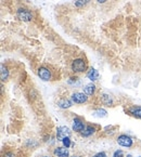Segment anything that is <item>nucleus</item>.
<instances>
[{
  "mask_svg": "<svg viewBox=\"0 0 141 157\" xmlns=\"http://www.w3.org/2000/svg\"><path fill=\"white\" fill-rule=\"evenodd\" d=\"M96 132V129L95 127H92V126H86L85 130H84L83 132H81V136H85V138H88V136H92L93 133Z\"/></svg>",
  "mask_w": 141,
  "mask_h": 157,
  "instance_id": "14",
  "label": "nucleus"
},
{
  "mask_svg": "<svg viewBox=\"0 0 141 157\" xmlns=\"http://www.w3.org/2000/svg\"><path fill=\"white\" fill-rule=\"evenodd\" d=\"M73 157H79V156H73Z\"/></svg>",
  "mask_w": 141,
  "mask_h": 157,
  "instance_id": "25",
  "label": "nucleus"
},
{
  "mask_svg": "<svg viewBox=\"0 0 141 157\" xmlns=\"http://www.w3.org/2000/svg\"><path fill=\"white\" fill-rule=\"evenodd\" d=\"M101 102L103 105L105 106H112L114 103V100L112 98L111 94H108V93H102L101 95Z\"/></svg>",
  "mask_w": 141,
  "mask_h": 157,
  "instance_id": "8",
  "label": "nucleus"
},
{
  "mask_svg": "<svg viewBox=\"0 0 141 157\" xmlns=\"http://www.w3.org/2000/svg\"><path fill=\"white\" fill-rule=\"evenodd\" d=\"M89 1H90V0H77L76 2H75V6H76L77 8H81V7H84V6L87 5Z\"/></svg>",
  "mask_w": 141,
  "mask_h": 157,
  "instance_id": "17",
  "label": "nucleus"
},
{
  "mask_svg": "<svg viewBox=\"0 0 141 157\" xmlns=\"http://www.w3.org/2000/svg\"><path fill=\"white\" fill-rule=\"evenodd\" d=\"M71 130H69V127L66 126H61L57 129V139H58L59 141H62L64 138H67V136H71Z\"/></svg>",
  "mask_w": 141,
  "mask_h": 157,
  "instance_id": "5",
  "label": "nucleus"
},
{
  "mask_svg": "<svg viewBox=\"0 0 141 157\" xmlns=\"http://www.w3.org/2000/svg\"><path fill=\"white\" fill-rule=\"evenodd\" d=\"M62 143H63V146H65V147H67V148H69V146L72 145L69 136H67V138H64V139H63V140H62Z\"/></svg>",
  "mask_w": 141,
  "mask_h": 157,
  "instance_id": "18",
  "label": "nucleus"
},
{
  "mask_svg": "<svg viewBox=\"0 0 141 157\" xmlns=\"http://www.w3.org/2000/svg\"><path fill=\"white\" fill-rule=\"evenodd\" d=\"M97 1H98L99 3H105V2L108 1V0H97Z\"/></svg>",
  "mask_w": 141,
  "mask_h": 157,
  "instance_id": "22",
  "label": "nucleus"
},
{
  "mask_svg": "<svg viewBox=\"0 0 141 157\" xmlns=\"http://www.w3.org/2000/svg\"><path fill=\"white\" fill-rule=\"evenodd\" d=\"M128 112H129V114L131 116L138 118V119H141V106H137V105L131 106V107H129Z\"/></svg>",
  "mask_w": 141,
  "mask_h": 157,
  "instance_id": "11",
  "label": "nucleus"
},
{
  "mask_svg": "<svg viewBox=\"0 0 141 157\" xmlns=\"http://www.w3.org/2000/svg\"><path fill=\"white\" fill-rule=\"evenodd\" d=\"M127 157H132V156H131L130 154H128V155H127Z\"/></svg>",
  "mask_w": 141,
  "mask_h": 157,
  "instance_id": "23",
  "label": "nucleus"
},
{
  "mask_svg": "<svg viewBox=\"0 0 141 157\" xmlns=\"http://www.w3.org/2000/svg\"><path fill=\"white\" fill-rule=\"evenodd\" d=\"M93 115H95L96 117L103 118V117H107L108 112L105 111V109H97V111H95V113H93Z\"/></svg>",
  "mask_w": 141,
  "mask_h": 157,
  "instance_id": "16",
  "label": "nucleus"
},
{
  "mask_svg": "<svg viewBox=\"0 0 141 157\" xmlns=\"http://www.w3.org/2000/svg\"><path fill=\"white\" fill-rule=\"evenodd\" d=\"M83 89H84V92H85L87 95H93L96 92V86L93 82L87 83Z\"/></svg>",
  "mask_w": 141,
  "mask_h": 157,
  "instance_id": "12",
  "label": "nucleus"
},
{
  "mask_svg": "<svg viewBox=\"0 0 141 157\" xmlns=\"http://www.w3.org/2000/svg\"><path fill=\"white\" fill-rule=\"evenodd\" d=\"M41 157H50V156H41Z\"/></svg>",
  "mask_w": 141,
  "mask_h": 157,
  "instance_id": "24",
  "label": "nucleus"
},
{
  "mask_svg": "<svg viewBox=\"0 0 141 157\" xmlns=\"http://www.w3.org/2000/svg\"><path fill=\"white\" fill-rule=\"evenodd\" d=\"M73 130H74L75 132H83L84 130H85L86 126H85V123H84L83 120L80 119V118L78 117H75L74 119H73V126H72Z\"/></svg>",
  "mask_w": 141,
  "mask_h": 157,
  "instance_id": "7",
  "label": "nucleus"
},
{
  "mask_svg": "<svg viewBox=\"0 0 141 157\" xmlns=\"http://www.w3.org/2000/svg\"><path fill=\"white\" fill-rule=\"evenodd\" d=\"M92 157H107V153H105V152H100V153H97V154L93 155Z\"/></svg>",
  "mask_w": 141,
  "mask_h": 157,
  "instance_id": "21",
  "label": "nucleus"
},
{
  "mask_svg": "<svg viewBox=\"0 0 141 157\" xmlns=\"http://www.w3.org/2000/svg\"><path fill=\"white\" fill-rule=\"evenodd\" d=\"M123 156H124V153H123L122 150L115 151V152H114V154H113V157H123Z\"/></svg>",
  "mask_w": 141,
  "mask_h": 157,
  "instance_id": "20",
  "label": "nucleus"
},
{
  "mask_svg": "<svg viewBox=\"0 0 141 157\" xmlns=\"http://www.w3.org/2000/svg\"><path fill=\"white\" fill-rule=\"evenodd\" d=\"M138 157H141V156H138Z\"/></svg>",
  "mask_w": 141,
  "mask_h": 157,
  "instance_id": "26",
  "label": "nucleus"
},
{
  "mask_svg": "<svg viewBox=\"0 0 141 157\" xmlns=\"http://www.w3.org/2000/svg\"><path fill=\"white\" fill-rule=\"evenodd\" d=\"M71 99L75 104H84L88 101V95L85 92H75L72 94Z\"/></svg>",
  "mask_w": 141,
  "mask_h": 157,
  "instance_id": "4",
  "label": "nucleus"
},
{
  "mask_svg": "<svg viewBox=\"0 0 141 157\" xmlns=\"http://www.w3.org/2000/svg\"><path fill=\"white\" fill-rule=\"evenodd\" d=\"M71 68L74 73H84L87 69V64H86V61L84 59H75L72 62L71 65Z\"/></svg>",
  "mask_w": 141,
  "mask_h": 157,
  "instance_id": "1",
  "label": "nucleus"
},
{
  "mask_svg": "<svg viewBox=\"0 0 141 157\" xmlns=\"http://www.w3.org/2000/svg\"><path fill=\"white\" fill-rule=\"evenodd\" d=\"M0 69H1V80L2 81H6L8 80V78H9V71H8V68L5 66L3 64H1V67H0Z\"/></svg>",
  "mask_w": 141,
  "mask_h": 157,
  "instance_id": "15",
  "label": "nucleus"
},
{
  "mask_svg": "<svg viewBox=\"0 0 141 157\" xmlns=\"http://www.w3.org/2000/svg\"><path fill=\"white\" fill-rule=\"evenodd\" d=\"M16 16L23 22H30L33 20V13L28 9L25 8H20L16 11Z\"/></svg>",
  "mask_w": 141,
  "mask_h": 157,
  "instance_id": "2",
  "label": "nucleus"
},
{
  "mask_svg": "<svg viewBox=\"0 0 141 157\" xmlns=\"http://www.w3.org/2000/svg\"><path fill=\"white\" fill-rule=\"evenodd\" d=\"M67 82L69 85H78L79 83V78L78 77H71V78L67 80Z\"/></svg>",
  "mask_w": 141,
  "mask_h": 157,
  "instance_id": "19",
  "label": "nucleus"
},
{
  "mask_svg": "<svg viewBox=\"0 0 141 157\" xmlns=\"http://www.w3.org/2000/svg\"><path fill=\"white\" fill-rule=\"evenodd\" d=\"M117 143L120 146H124V147H131L134 141H132V139L129 136H127V134H120L117 138Z\"/></svg>",
  "mask_w": 141,
  "mask_h": 157,
  "instance_id": "3",
  "label": "nucleus"
},
{
  "mask_svg": "<svg viewBox=\"0 0 141 157\" xmlns=\"http://www.w3.org/2000/svg\"><path fill=\"white\" fill-rule=\"evenodd\" d=\"M53 153L57 157H69V152L67 150V147H65V146H63V147H57Z\"/></svg>",
  "mask_w": 141,
  "mask_h": 157,
  "instance_id": "10",
  "label": "nucleus"
},
{
  "mask_svg": "<svg viewBox=\"0 0 141 157\" xmlns=\"http://www.w3.org/2000/svg\"><path fill=\"white\" fill-rule=\"evenodd\" d=\"M87 77L90 79L91 82H92V81L98 80V78H99V73H98V71L96 68L91 67V68L87 72Z\"/></svg>",
  "mask_w": 141,
  "mask_h": 157,
  "instance_id": "13",
  "label": "nucleus"
},
{
  "mask_svg": "<svg viewBox=\"0 0 141 157\" xmlns=\"http://www.w3.org/2000/svg\"><path fill=\"white\" fill-rule=\"evenodd\" d=\"M73 105V101H71V100L66 99V98H63V99H60L58 101V106L60 107V109H69V107H72Z\"/></svg>",
  "mask_w": 141,
  "mask_h": 157,
  "instance_id": "9",
  "label": "nucleus"
},
{
  "mask_svg": "<svg viewBox=\"0 0 141 157\" xmlns=\"http://www.w3.org/2000/svg\"><path fill=\"white\" fill-rule=\"evenodd\" d=\"M38 76H39V78L41 79V80L49 81V80H51L52 75H51L50 69L47 68V67H45V66H41L38 68Z\"/></svg>",
  "mask_w": 141,
  "mask_h": 157,
  "instance_id": "6",
  "label": "nucleus"
}]
</instances>
